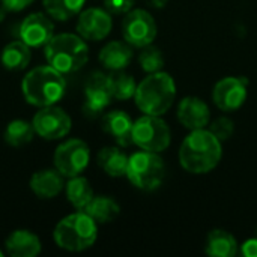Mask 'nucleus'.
I'll use <instances>...</instances> for the list:
<instances>
[{
    "mask_svg": "<svg viewBox=\"0 0 257 257\" xmlns=\"http://www.w3.org/2000/svg\"><path fill=\"white\" fill-rule=\"evenodd\" d=\"M29 187L36 197L50 200L62 193L65 188V181L62 173H59L56 169H42L32 175Z\"/></svg>",
    "mask_w": 257,
    "mask_h": 257,
    "instance_id": "f3484780",
    "label": "nucleus"
},
{
    "mask_svg": "<svg viewBox=\"0 0 257 257\" xmlns=\"http://www.w3.org/2000/svg\"><path fill=\"white\" fill-rule=\"evenodd\" d=\"M5 254H6V253H5V251H2V250H0V257H5Z\"/></svg>",
    "mask_w": 257,
    "mask_h": 257,
    "instance_id": "f704fd0d",
    "label": "nucleus"
},
{
    "mask_svg": "<svg viewBox=\"0 0 257 257\" xmlns=\"http://www.w3.org/2000/svg\"><path fill=\"white\" fill-rule=\"evenodd\" d=\"M41 250L42 244L39 236L26 229L11 232L5 241V253L12 257H36Z\"/></svg>",
    "mask_w": 257,
    "mask_h": 257,
    "instance_id": "a211bd4d",
    "label": "nucleus"
},
{
    "mask_svg": "<svg viewBox=\"0 0 257 257\" xmlns=\"http://www.w3.org/2000/svg\"><path fill=\"white\" fill-rule=\"evenodd\" d=\"M35 0H0L2 8L6 12H21L29 8Z\"/></svg>",
    "mask_w": 257,
    "mask_h": 257,
    "instance_id": "7c9ffc66",
    "label": "nucleus"
},
{
    "mask_svg": "<svg viewBox=\"0 0 257 257\" xmlns=\"http://www.w3.org/2000/svg\"><path fill=\"white\" fill-rule=\"evenodd\" d=\"M47 63L63 75L80 71L89 60V47L77 33L54 35L44 47Z\"/></svg>",
    "mask_w": 257,
    "mask_h": 257,
    "instance_id": "7ed1b4c3",
    "label": "nucleus"
},
{
    "mask_svg": "<svg viewBox=\"0 0 257 257\" xmlns=\"http://www.w3.org/2000/svg\"><path fill=\"white\" fill-rule=\"evenodd\" d=\"M139 63H140L142 69L148 74L158 72L164 66L163 51L154 45H146L142 48V53L139 54Z\"/></svg>",
    "mask_w": 257,
    "mask_h": 257,
    "instance_id": "cd10ccee",
    "label": "nucleus"
},
{
    "mask_svg": "<svg viewBox=\"0 0 257 257\" xmlns=\"http://www.w3.org/2000/svg\"><path fill=\"white\" fill-rule=\"evenodd\" d=\"M111 98L110 75L93 72L84 84V113L87 116H96L102 113L108 107Z\"/></svg>",
    "mask_w": 257,
    "mask_h": 257,
    "instance_id": "4468645a",
    "label": "nucleus"
},
{
    "mask_svg": "<svg viewBox=\"0 0 257 257\" xmlns=\"http://www.w3.org/2000/svg\"><path fill=\"white\" fill-rule=\"evenodd\" d=\"M90 161V149L86 142L80 139H69L60 143L53 155L54 169L63 178H74L81 175Z\"/></svg>",
    "mask_w": 257,
    "mask_h": 257,
    "instance_id": "6e6552de",
    "label": "nucleus"
},
{
    "mask_svg": "<svg viewBox=\"0 0 257 257\" xmlns=\"http://www.w3.org/2000/svg\"><path fill=\"white\" fill-rule=\"evenodd\" d=\"M5 14H6V11H5L3 8H0V21H2L3 18H5Z\"/></svg>",
    "mask_w": 257,
    "mask_h": 257,
    "instance_id": "72a5a7b5",
    "label": "nucleus"
},
{
    "mask_svg": "<svg viewBox=\"0 0 257 257\" xmlns=\"http://www.w3.org/2000/svg\"><path fill=\"white\" fill-rule=\"evenodd\" d=\"M54 36V23L47 12H33L27 15L20 26V39L30 48L45 47Z\"/></svg>",
    "mask_w": 257,
    "mask_h": 257,
    "instance_id": "ddd939ff",
    "label": "nucleus"
},
{
    "mask_svg": "<svg viewBox=\"0 0 257 257\" xmlns=\"http://www.w3.org/2000/svg\"><path fill=\"white\" fill-rule=\"evenodd\" d=\"M176 84L167 72L149 74L145 80L137 84L136 89V105L145 114L161 116L164 114L175 101Z\"/></svg>",
    "mask_w": 257,
    "mask_h": 257,
    "instance_id": "20e7f679",
    "label": "nucleus"
},
{
    "mask_svg": "<svg viewBox=\"0 0 257 257\" xmlns=\"http://www.w3.org/2000/svg\"><path fill=\"white\" fill-rule=\"evenodd\" d=\"M209 117L211 111L203 99L197 96H187L179 102L178 119L185 128L191 131L202 130L209 123Z\"/></svg>",
    "mask_w": 257,
    "mask_h": 257,
    "instance_id": "dca6fc26",
    "label": "nucleus"
},
{
    "mask_svg": "<svg viewBox=\"0 0 257 257\" xmlns=\"http://www.w3.org/2000/svg\"><path fill=\"white\" fill-rule=\"evenodd\" d=\"M205 251L206 254L214 257H232L238 251V244L233 235L226 230L217 229L208 233Z\"/></svg>",
    "mask_w": 257,
    "mask_h": 257,
    "instance_id": "5701e85b",
    "label": "nucleus"
},
{
    "mask_svg": "<svg viewBox=\"0 0 257 257\" xmlns=\"http://www.w3.org/2000/svg\"><path fill=\"white\" fill-rule=\"evenodd\" d=\"M86 0H42L45 12L56 21H68L83 11Z\"/></svg>",
    "mask_w": 257,
    "mask_h": 257,
    "instance_id": "a878e982",
    "label": "nucleus"
},
{
    "mask_svg": "<svg viewBox=\"0 0 257 257\" xmlns=\"http://www.w3.org/2000/svg\"><path fill=\"white\" fill-rule=\"evenodd\" d=\"M128 181L139 190L154 191L166 178V164L157 152L142 151L128 157Z\"/></svg>",
    "mask_w": 257,
    "mask_h": 257,
    "instance_id": "423d86ee",
    "label": "nucleus"
},
{
    "mask_svg": "<svg viewBox=\"0 0 257 257\" xmlns=\"http://www.w3.org/2000/svg\"><path fill=\"white\" fill-rule=\"evenodd\" d=\"M170 139V128L160 116L145 114L134 122L133 143L142 151L160 154L169 148Z\"/></svg>",
    "mask_w": 257,
    "mask_h": 257,
    "instance_id": "0eeeda50",
    "label": "nucleus"
},
{
    "mask_svg": "<svg viewBox=\"0 0 257 257\" xmlns=\"http://www.w3.org/2000/svg\"><path fill=\"white\" fill-rule=\"evenodd\" d=\"M241 251H242L244 256L257 257V238L248 239L247 242H244L242 247H241Z\"/></svg>",
    "mask_w": 257,
    "mask_h": 257,
    "instance_id": "2f4dec72",
    "label": "nucleus"
},
{
    "mask_svg": "<svg viewBox=\"0 0 257 257\" xmlns=\"http://www.w3.org/2000/svg\"><path fill=\"white\" fill-rule=\"evenodd\" d=\"M83 211L98 224H105L117 218V215L120 214V206L114 199L108 196H93Z\"/></svg>",
    "mask_w": 257,
    "mask_h": 257,
    "instance_id": "4be33fe9",
    "label": "nucleus"
},
{
    "mask_svg": "<svg viewBox=\"0 0 257 257\" xmlns=\"http://www.w3.org/2000/svg\"><path fill=\"white\" fill-rule=\"evenodd\" d=\"M98 238V223L84 211L63 217L54 227L53 239L62 250L78 253L90 248Z\"/></svg>",
    "mask_w": 257,
    "mask_h": 257,
    "instance_id": "39448f33",
    "label": "nucleus"
},
{
    "mask_svg": "<svg viewBox=\"0 0 257 257\" xmlns=\"http://www.w3.org/2000/svg\"><path fill=\"white\" fill-rule=\"evenodd\" d=\"M35 133L44 140H60L66 137L72 128L71 116L60 107L47 105L41 107L32 119Z\"/></svg>",
    "mask_w": 257,
    "mask_h": 257,
    "instance_id": "1a4fd4ad",
    "label": "nucleus"
},
{
    "mask_svg": "<svg viewBox=\"0 0 257 257\" xmlns=\"http://www.w3.org/2000/svg\"><path fill=\"white\" fill-rule=\"evenodd\" d=\"M145 2H146L149 6L160 9V8H164V6L167 5V2H169V0H145Z\"/></svg>",
    "mask_w": 257,
    "mask_h": 257,
    "instance_id": "473e14b6",
    "label": "nucleus"
},
{
    "mask_svg": "<svg viewBox=\"0 0 257 257\" xmlns=\"http://www.w3.org/2000/svg\"><path fill=\"white\" fill-rule=\"evenodd\" d=\"M134 0H104V8L114 15L126 14L133 9Z\"/></svg>",
    "mask_w": 257,
    "mask_h": 257,
    "instance_id": "c756f323",
    "label": "nucleus"
},
{
    "mask_svg": "<svg viewBox=\"0 0 257 257\" xmlns=\"http://www.w3.org/2000/svg\"><path fill=\"white\" fill-rule=\"evenodd\" d=\"M209 131L220 140V142H224V140H229L235 131V125H233V120L229 119V117H218L215 122H212Z\"/></svg>",
    "mask_w": 257,
    "mask_h": 257,
    "instance_id": "c85d7f7f",
    "label": "nucleus"
},
{
    "mask_svg": "<svg viewBox=\"0 0 257 257\" xmlns=\"http://www.w3.org/2000/svg\"><path fill=\"white\" fill-rule=\"evenodd\" d=\"M133 126L134 122L128 113L122 110H113L102 116L101 128L108 134L119 146L125 148L133 145Z\"/></svg>",
    "mask_w": 257,
    "mask_h": 257,
    "instance_id": "2eb2a0df",
    "label": "nucleus"
},
{
    "mask_svg": "<svg viewBox=\"0 0 257 257\" xmlns=\"http://www.w3.org/2000/svg\"><path fill=\"white\" fill-rule=\"evenodd\" d=\"M96 161L98 166L102 169V172L111 178H120L126 175L128 157L119 148H113V146L102 148L98 152Z\"/></svg>",
    "mask_w": 257,
    "mask_h": 257,
    "instance_id": "412c9836",
    "label": "nucleus"
},
{
    "mask_svg": "<svg viewBox=\"0 0 257 257\" xmlns=\"http://www.w3.org/2000/svg\"><path fill=\"white\" fill-rule=\"evenodd\" d=\"M66 90L65 75L50 65L30 69L23 81L21 92L24 99L35 107H47L57 104Z\"/></svg>",
    "mask_w": 257,
    "mask_h": 257,
    "instance_id": "f03ea898",
    "label": "nucleus"
},
{
    "mask_svg": "<svg viewBox=\"0 0 257 257\" xmlns=\"http://www.w3.org/2000/svg\"><path fill=\"white\" fill-rule=\"evenodd\" d=\"M65 194H66V200L77 211H83L87 206V203L92 200L93 190L90 182L81 175H78L68 179V182L65 184Z\"/></svg>",
    "mask_w": 257,
    "mask_h": 257,
    "instance_id": "b1692460",
    "label": "nucleus"
},
{
    "mask_svg": "<svg viewBox=\"0 0 257 257\" xmlns=\"http://www.w3.org/2000/svg\"><path fill=\"white\" fill-rule=\"evenodd\" d=\"M247 89L248 80L245 77H226L215 84L212 99L220 110L233 111L245 102Z\"/></svg>",
    "mask_w": 257,
    "mask_h": 257,
    "instance_id": "f8f14e48",
    "label": "nucleus"
},
{
    "mask_svg": "<svg viewBox=\"0 0 257 257\" xmlns=\"http://www.w3.org/2000/svg\"><path fill=\"white\" fill-rule=\"evenodd\" d=\"M110 87H111L113 98L119 101H125L136 95L137 84L134 77L123 72L122 69V71H113V74H110Z\"/></svg>",
    "mask_w": 257,
    "mask_h": 257,
    "instance_id": "bb28decb",
    "label": "nucleus"
},
{
    "mask_svg": "<svg viewBox=\"0 0 257 257\" xmlns=\"http://www.w3.org/2000/svg\"><path fill=\"white\" fill-rule=\"evenodd\" d=\"M122 35L131 47L143 48L154 42L157 36V23L148 11L131 9L123 17Z\"/></svg>",
    "mask_w": 257,
    "mask_h": 257,
    "instance_id": "9d476101",
    "label": "nucleus"
},
{
    "mask_svg": "<svg viewBox=\"0 0 257 257\" xmlns=\"http://www.w3.org/2000/svg\"><path fill=\"white\" fill-rule=\"evenodd\" d=\"M113 27L111 14L101 8H87L78 14L77 33L86 41H102Z\"/></svg>",
    "mask_w": 257,
    "mask_h": 257,
    "instance_id": "9b49d317",
    "label": "nucleus"
},
{
    "mask_svg": "<svg viewBox=\"0 0 257 257\" xmlns=\"http://www.w3.org/2000/svg\"><path fill=\"white\" fill-rule=\"evenodd\" d=\"M221 142L209 130H194L185 137L179 149L181 166L193 173L203 175L214 170L221 161Z\"/></svg>",
    "mask_w": 257,
    "mask_h": 257,
    "instance_id": "f257e3e1",
    "label": "nucleus"
},
{
    "mask_svg": "<svg viewBox=\"0 0 257 257\" xmlns=\"http://www.w3.org/2000/svg\"><path fill=\"white\" fill-rule=\"evenodd\" d=\"M99 62L110 71H122L133 60V48L125 41H111L99 51Z\"/></svg>",
    "mask_w": 257,
    "mask_h": 257,
    "instance_id": "6ab92c4d",
    "label": "nucleus"
},
{
    "mask_svg": "<svg viewBox=\"0 0 257 257\" xmlns=\"http://www.w3.org/2000/svg\"><path fill=\"white\" fill-rule=\"evenodd\" d=\"M35 128L32 122L23 120V119H15L11 120L6 128H5V134L3 139L5 142L12 146V148H20L24 146L27 143H30L35 137Z\"/></svg>",
    "mask_w": 257,
    "mask_h": 257,
    "instance_id": "393cba45",
    "label": "nucleus"
},
{
    "mask_svg": "<svg viewBox=\"0 0 257 257\" xmlns=\"http://www.w3.org/2000/svg\"><path fill=\"white\" fill-rule=\"evenodd\" d=\"M32 59L30 47L21 39L12 41L2 50L0 62L8 71H23L29 66Z\"/></svg>",
    "mask_w": 257,
    "mask_h": 257,
    "instance_id": "aec40b11",
    "label": "nucleus"
}]
</instances>
